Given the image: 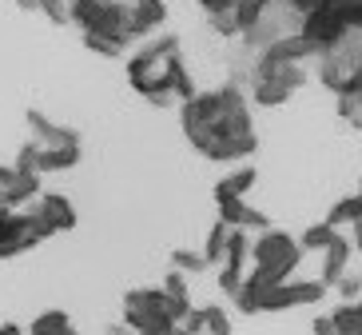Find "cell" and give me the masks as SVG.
<instances>
[{"mask_svg":"<svg viewBox=\"0 0 362 335\" xmlns=\"http://www.w3.org/2000/svg\"><path fill=\"white\" fill-rule=\"evenodd\" d=\"M180 124L183 136L192 140L195 152H203L215 140H231V136H247L251 128V108H247V96L239 92V84H223L215 92H195L187 104L180 108Z\"/></svg>","mask_w":362,"mask_h":335,"instance_id":"cell-1","label":"cell"},{"mask_svg":"<svg viewBox=\"0 0 362 335\" xmlns=\"http://www.w3.org/2000/svg\"><path fill=\"white\" fill-rule=\"evenodd\" d=\"M16 4H21L24 12H36V0H16Z\"/></svg>","mask_w":362,"mask_h":335,"instance_id":"cell-38","label":"cell"},{"mask_svg":"<svg viewBox=\"0 0 362 335\" xmlns=\"http://www.w3.org/2000/svg\"><path fill=\"white\" fill-rule=\"evenodd\" d=\"M12 172L40 176V144H24V148L16 152V168H12Z\"/></svg>","mask_w":362,"mask_h":335,"instance_id":"cell-27","label":"cell"},{"mask_svg":"<svg viewBox=\"0 0 362 335\" xmlns=\"http://www.w3.org/2000/svg\"><path fill=\"white\" fill-rule=\"evenodd\" d=\"M168 295L160 288H132L124 295V312H136V315H168Z\"/></svg>","mask_w":362,"mask_h":335,"instance_id":"cell-15","label":"cell"},{"mask_svg":"<svg viewBox=\"0 0 362 335\" xmlns=\"http://www.w3.org/2000/svg\"><path fill=\"white\" fill-rule=\"evenodd\" d=\"M330 288H322V280H287L283 288L263 295V312H291V307H307V303L327 300Z\"/></svg>","mask_w":362,"mask_h":335,"instance_id":"cell-8","label":"cell"},{"mask_svg":"<svg viewBox=\"0 0 362 335\" xmlns=\"http://www.w3.org/2000/svg\"><path fill=\"white\" fill-rule=\"evenodd\" d=\"M171 263H175V271H180V276H187V271H203L207 268V260H203V251H192V248H175L171 251Z\"/></svg>","mask_w":362,"mask_h":335,"instance_id":"cell-25","label":"cell"},{"mask_svg":"<svg viewBox=\"0 0 362 335\" xmlns=\"http://www.w3.org/2000/svg\"><path fill=\"white\" fill-rule=\"evenodd\" d=\"M247 260L255 263V268H275V263L298 268V260H303V248H298L287 232L267 227V232H259V236L251 239V256H247Z\"/></svg>","mask_w":362,"mask_h":335,"instance_id":"cell-6","label":"cell"},{"mask_svg":"<svg viewBox=\"0 0 362 335\" xmlns=\"http://www.w3.org/2000/svg\"><path fill=\"white\" fill-rule=\"evenodd\" d=\"M72 327V319H68V312H40L33 319V327H28V335H56V331H68Z\"/></svg>","mask_w":362,"mask_h":335,"instance_id":"cell-21","label":"cell"},{"mask_svg":"<svg viewBox=\"0 0 362 335\" xmlns=\"http://www.w3.org/2000/svg\"><path fill=\"white\" fill-rule=\"evenodd\" d=\"M80 164V148H40V172H68Z\"/></svg>","mask_w":362,"mask_h":335,"instance_id":"cell-19","label":"cell"},{"mask_svg":"<svg viewBox=\"0 0 362 335\" xmlns=\"http://www.w3.org/2000/svg\"><path fill=\"white\" fill-rule=\"evenodd\" d=\"M0 335H21V327L16 324H0Z\"/></svg>","mask_w":362,"mask_h":335,"instance_id":"cell-37","label":"cell"},{"mask_svg":"<svg viewBox=\"0 0 362 335\" xmlns=\"http://www.w3.org/2000/svg\"><path fill=\"white\" fill-rule=\"evenodd\" d=\"M168 88H171V96L183 100V104L195 96V84H192V76H187V68H183V56L180 52L168 60Z\"/></svg>","mask_w":362,"mask_h":335,"instance_id":"cell-17","label":"cell"},{"mask_svg":"<svg viewBox=\"0 0 362 335\" xmlns=\"http://www.w3.org/2000/svg\"><path fill=\"white\" fill-rule=\"evenodd\" d=\"M56 335H76V331H72V327H68V331H56Z\"/></svg>","mask_w":362,"mask_h":335,"instance_id":"cell-40","label":"cell"},{"mask_svg":"<svg viewBox=\"0 0 362 335\" xmlns=\"http://www.w3.org/2000/svg\"><path fill=\"white\" fill-rule=\"evenodd\" d=\"M358 335H362V331H358Z\"/></svg>","mask_w":362,"mask_h":335,"instance_id":"cell-43","label":"cell"},{"mask_svg":"<svg viewBox=\"0 0 362 335\" xmlns=\"http://www.w3.org/2000/svg\"><path fill=\"white\" fill-rule=\"evenodd\" d=\"M52 236L36 212H4L0 208V260H16L24 251H33L36 244Z\"/></svg>","mask_w":362,"mask_h":335,"instance_id":"cell-4","label":"cell"},{"mask_svg":"<svg viewBox=\"0 0 362 335\" xmlns=\"http://www.w3.org/2000/svg\"><path fill=\"white\" fill-rule=\"evenodd\" d=\"M175 335H187V331H175Z\"/></svg>","mask_w":362,"mask_h":335,"instance_id":"cell-41","label":"cell"},{"mask_svg":"<svg viewBox=\"0 0 362 335\" xmlns=\"http://www.w3.org/2000/svg\"><path fill=\"white\" fill-rule=\"evenodd\" d=\"M84 48L88 52H100V56H119L124 52V44L107 40V36H100V33H84Z\"/></svg>","mask_w":362,"mask_h":335,"instance_id":"cell-30","label":"cell"},{"mask_svg":"<svg viewBox=\"0 0 362 335\" xmlns=\"http://www.w3.org/2000/svg\"><path fill=\"white\" fill-rule=\"evenodd\" d=\"M358 64H362V33H346L334 48H327L319 56V80L339 96L342 88L351 84V76L358 72Z\"/></svg>","mask_w":362,"mask_h":335,"instance_id":"cell-5","label":"cell"},{"mask_svg":"<svg viewBox=\"0 0 362 335\" xmlns=\"http://www.w3.org/2000/svg\"><path fill=\"white\" fill-rule=\"evenodd\" d=\"M203 324H207V335H231V319H227L223 307H203Z\"/></svg>","mask_w":362,"mask_h":335,"instance_id":"cell-28","label":"cell"},{"mask_svg":"<svg viewBox=\"0 0 362 335\" xmlns=\"http://www.w3.org/2000/svg\"><path fill=\"white\" fill-rule=\"evenodd\" d=\"M235 21H239V36L251 33V28L263 21V4H255V0H239V4H235Z\"/></svg>","mask_w":362,"mask_h":335,"instance_id":"cell-26","label":"cell"},{"mask_svg":"<svg viewBox=\"0 0 362 335\" xmlns=\"http://www.w3.org/2000/svg\"><path fill=\"white\" fill-rule=\"evenodd\" d=\"M267 60H279V64H303V60H310V56H319V48L310 40H303L298 33H287V36H279L271 48H263Z\"/></svg>","mask_w":362,"mask_h":335,"instance_id":"cell-12","label":"cell"},{"mask_svg":"<svg viewBox=\"0 0 362 335\" xmlns=\"http://www.w3.org/2000/svg\"><path fill=\"white\" fill-rule=\"evenodd\" d=\"M207 24H211L219 36H239V21H235V8L223 12H207Z\"/></svg>","mask_w":362,"mask_h":335,"instance_id":"cell-29","label":"cell"},{"mask_svg":"<svg viewBox=\"0 0 362 335\" xmlns=\"http://www.w3.org/2000/svg\"><path fill=\"white\" fill-rule=\"evenodd\" d=\"M28 128H33V144L40 148H80V132L64 128V124H52L40 108H28Z\"/></svg>","mask_w":362,"mask_h":335,"instance_id":"cell-9","label":"cell"},{"mask_svg":"<svg viewBox=\"0 0 362 335\" xmlns=\"http://www.w3.org/2000/svg\"><path fill=\"white\" fill-rule=\"evenodd\" d=\"M227 239H231V227L215 220V224H211V232H207V248H203V260H207V263H219V260H223Z\"/></svg>","mask_w":362,"mask_h":335,"instance_id":"cell-22","label":"cell"},{"mask_svg":"<svg viewBox=\"0 0 362 335\" xmlns=\"http://www.w3.org/2000/svg\"><path fill=\"white\" fill-rule=\"evenodd\" d=\"M36 12H44L52 24H68V0H36Z\"/></svg>","mask_w":362,"mask_h":335,"instance_id":"cell-32","label":"cell"},{"mask_svg":"<svg viewBox=\"0 0 362 335\" xmlns=\"http://www.w3.org/2000/svg\"><path fill=\"white\" fill-rule=\"evenodd\" d=\"M12 180H16V172L0 164V208H4V200H8V188H12Z\"/></svg>","mask_w":362,"mask_h":335,"instance_id":"cell-34","label":"cell"},{"mask_svg":"<svg viewBox=\"0 0 362 335\" xmlns=\"http://www.w3.org/2000/svg\"><path fill=\"white\" fill-rule=\"evenodd\" d=\"M263 295H267V292L251 288V283H247V276H243V288L235 292V307H239L243 315H255V312H263Z\"/></svg>","mask_w":362,"mask_h":335,"instance_id":"cell-24","label":"cell"},{"mask_svg":"<svg viewBox=\"0 0 362 335\" xmlns=\"http://www.w3.org/2000/svg\"><path fill=\"white\" fill-rule=\"evenodd\" d=\"M160 292L168 295V300H175V303H192V300H187V283H183L180 271H168V280L160 283Z\"/></svg>","mask_w":362,"mask_h":335,"instance_id":"cell-31","label":"cell"},{"mask_svg":"<svg viewBox=\"0 0 362 335\" xmlns=\"http://www.w3.org/2000/svg\"><path fill=\"white\" fill-rule=\"evenodd\" d=\"M255 168H235V172H223V180L215 184V204H227V200H243L251 188H255Z\"/></svg>","mask_w":362,"mask_h":335,"instance_id":"cell-14","label":"cell"},{"mask_svg":"<svg viewBox=\"0 0 362 335\" xmlns=\"http://www.w3.org/2000/svg\"><path fill=\"white\" fill-rule=\"evenodd\" d=\"M303 84H307L303 64H279V60H267V56L255 60V88H251V96H255L259 108L287 104Z\"/></svg>","mask_w":362,"mask_h":335,"instance_id":"cell-3","label":"cell"},{"mask_svg":"<svg viewBox=\"0 0 362 335\" xmlns=\"http://www.w3.org/2000/svg\"><path fill=\"white\" fill-rule=\"evenodd\" d=\"M330 324L339 335H358V300L354 303H339L334 312H330Z\"/></svg>","mask_w":362,"mask_h":335,"instance_id":"cell-23","label":"cell"},{"mask_svg":"<svg viewBox=\"0 0 362 335\" xmlns=\"http://www.w3.org/2000/svg\"><path fill=\"white\" fill-rule=\"evenodd\" d=\"M298 36H303V40H310L315 48H319V56H322L327 48H334V44L346 36V24H342V16L334 12V4H319V8H310L307 16H303Z\"/></svg>","mask_w":362,"mask_h":335,"instance_id":"cell-7","label":"cell"},{"mask_svg":"<svg viewBox=\"0 0 362 335\" xmlns=\"http://www.w3.org/2000/svg\"><path fill=\"white\" fill-rule=\"evenodd\" d=\"M36 216L48 224V232H72L76 227V208H72V200L68 195H60V192H40V204L33 208Z\"/></svg>","mask_w":362,"mask_h":335,"instance_id":"cell-10","label":"cell"},{"mask_svg":"<svg viewBox=\"0 0 362 335\" xmlns=\"http://www.w3.org/2000/svg\"><path fill=\"white\" fill-rule=\"evenodd\" d=\"M334 292H339L346 303H354V300L362 295V276H351V271H346V276H342V280L334 283Z\"/></svg>","mask_w":362,"mask_h":335,"instance_id":"cell-33","label":"cell"},{"mask_svg":"<svg viewBox=\"0 0 362 335\" xmlns=\"http://www.w3.org/2000/svg\"><path fill=\"white\" fill-rule=\"evenodd\" d=\"M334 239H339V232H334L330 224H310L307 232H303V236L295 239V244H298L303 251H327L330 244H334Z\"/></svg>","mask_w":362,"mask_h":335,"instance_id":"cell-20","label":"cell"},{"mask_svg":"<svg viewBox=\"0 0 362 335\" xmlns=\"http://www.w3.org/2000/svg\"><path fill=\"white\" fill-rule=\"evenodd\" d=\"M132 21H136L139 36H148L168 21V4L163 0H132Z\"/></svg>","mask_w":362,"mask_h":335,"instance_id":"cell-16","label":"cell"},{"mask_svg":"<svg viewBox=\"0 0 362 335\" xmlns=\"http://www.w3.org/2000/svg\"><path fill=\"white\" fill-rule=\"evenodd\" d=\"M310 331H315V335H339V331H334V324H330V315H319Z\"/></svg>","mask_w":362,"mask_h":335,"instance_id":"cell-35","label":"cell"},{"mask_svg":"<svg viewBox=\"0 0 362 335\" xmlns=\"http://www.w3.org/2000/svg\"><path fill=\"white\" fill-rule=\"evenodd\" d=\"M351 248H354L351 239L339 236L327 251H322V288H334V283L351 271Z\"/></svg>","mask_w":362,"mask_h":335,"instance_id":"cell-13","label":"cell"},{"mask_svg":"<svg viewBox=\"0 0 362 335\" xmlns=\"http://www.w3.org/2000/svg\"><path fill=\"white\" fill-rule=\"evenodd\" d=\"M180 52V40L175 36H160V40L144 44L136 56L128 60V80L139 96L148 100L151 108H168L171 100V88H168V60Z\"/></svg>","mask_w":362,"mask_h":335,"instance_id":"cell-2","label":"cell"},{"mask_svg":"<svg viewBox=\"0 0 362 335\" xmlns=\"http://www.w3.org/2000/svg\"><path fill=\"white\" fill-rule=\"evenodd\" d=\"M358 192H362V188H358Z\"/></svg>","mask_w":362,"mask_h":335,"instance_id":"cell-42","label":"cell"},{"mask_svg":"<svg viewBox=\"0 0 362 335\" xmlns=\"http://www.w3.org/2000/svg\"><path fill=\"white\" fill-rule=\"evenodd\" d=\"M358 220H362V192H354V195H346V200H339V204L330 208V216L322 220V224H330L334 232H339L342 224H351V227H354Z\"/></svg>","mask_w":362,"mask_h":335,"instance_id":"cell-18","label":"cell"},{"mask_svg":"<svg viewBox=\"0 0 362 335\" xmlns=\"http://www.w3.org/2000/svg\"><path fill=\"white\" fill-rule=\"evenodd\" d=\"M107 335H128V327H124V324H116V327H107Z\"/></svg>","mask_w":362,"mask_h":335,"instance_id":"cell-39","label":"cell"},{"mask_svg":"<svg viewBox=\"0 0 362 335\" xmlns=\"http://www.w3.org/2000/svg\"><path fill=\"white\" fill-rule=\"evenodd\" d=\"M351 232H354V251H362V220L351 227Z\"/></svg>","mask_w":362,"mask_h":335,"instance_id":"cell-36","label":"cell"},{"mask_svg":"<svg viewBox=\"0 0 362 335\" xmlns=\"http://www.w3.org/2000/svg\"><path fill=\"white\" fill-rule=\"evenodd\" d=\"M219 224H227L231 232H267L271 227L263 212H255L247 200H227V204H219Z\"/></svg>","mask_w":362,"mask_h":335,"instance_id":"cell-11","label":"cell"}]
</instances>
